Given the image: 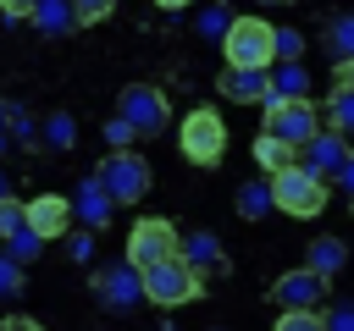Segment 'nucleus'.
Returning a JSON list of instances; mask_svg holds the SVG:
<instances>
[{"mask_svg": "<svg viewBox=\"0 0 354 331\" xmlns=\"http://www.w3.org/2000/svg\"><path fill=\"white\" fill-rule=\"evenodd\" d=\"M177 254L194 265V270H205V265H221V243L210 237V232H194V237H177Z\"/></svg>", "mask_w": 354, "mask_h": 331, "instance_id": "6ab92c4d", "label": "nucleus"}, {"mask_svg": "<svg viewBox=\"0 0 354 331\" xmlns=\"http://www.w3.org/2000/svg\"><path fill=\"white\" fill-rule=\"evenodd\" d=\"M348 72H354L348 61L332 66V99H326V110H321L332 132H348V127H354V88H348Z\"/></svg>", "mask_w": 354, "mask_h": 331, "instance_id": "4468645a", "label": "nucleus"}, {"mask_svg": "<svg viewBox=\"0 0 354 331\" xmlns=\"http://www.w3.org/2000/svg\"><path fill=\"white\" fill-rule=\"evenodd\" d=\"M260 6H293V0H260Z\"/></svg>", "mask_w": 354, "mask_h": 331, "instance_id": "c9c22d12", "label": "nucleus"}, {"mask_svg": "<svg viewBox=\"0 0 354 331\" xmlns=\"http://www.w3.org/2000/svg\"><path fill=\"white\" fill-rule=\"evenodd\" d=\"M266 182H271V210H282V215H293V221H315V215L326 210V182H321L315 171H304L299 160H288V166L271 171Z\"/></svg>", "mask_w": 354, "mask_h": 331, "instance_id": "f03ea898", "label": "nucleus"}, {"mask_svg": "<svg viewBox=\"0 0 354 331\" xmlns=\"http://www.w3.org/2000/svg\"><path fill=\"white\" fill-rule=\"evenodd\" d=\"M11 292H22V265L0 254V298H11Z\"/></svg>", "mask_w": 354, "mask_h": 331, "instance_id": "c85d7f7f", "label": "nucleus"}, {"mask_svg": "<svg viewBox=\"0 0 354 331\" xmlns=\"http://www.w3.org/2000/svg\"><path fill=\"white\" fill-rule=\"evenodd\" d=\"M326 276L321 270H310V265H299V270H282L277 281H271V303H282V309H321L326 303Z\"/></svg>", "mask_w": 354, "mask_h": 331, "instance_id": "9d476101", "label": "nucleus"}, {"mask_svg": "<svg viewBox=\"0 0 354 331\" xmlns=\"http://www.w3.org/2000/svg\"><path fill=\"white\" fill-rule=\"evenodd\" d=\"M88 254H94V237L77 232V237H72V259H88Z\"/></svg>", "mask_w": 354, "mask_h": 331, "instance_id": "473e14b6", "label": "nucleus"}, {"mask_svg": "<svg viewBox=\"0 0 354 331\" xmlns=\"http://www.w3.org/2000/svg\"><path fill=\"white\" fill-rule=\"evenodd\" d=\"M116 11V0H72V17H77V28L83 22H105Z\"/></svg>", "mask_w": 354, "mask_h": 331, "instance_id": "b1692460", "label": "nucleus"}, {"mask_svg": "<svg viewBox=\"0 0 354 331\" xmlns=\"http://www.w3.org/2000/svg\"><path fill=\"white\" fill-rule=\"evenodd\" d=\"M28 6H33V0H0V11H6V17H28Z\"/></svg>", "mask_w": 354, "mask_h": 331, "instance_id": "72a5a7b5", "label": "nucleus"}, {"mask_svg": "<svg viewBox=\"0 0 354 331\" xmlns=\"http://www.w3.org/2000/svg\"><path fill=\"white\" fill-rule=\"evenodd\" d=\"M304 154V171H315L321 182H337V188H348V132H332V127H321L315 138H304L299 143Z\"/></svg>", "mask_w": 354, "mask_h": 331, "instance_id": "6e6552de", "label": "nucleus"}, {"mask_svg": "<svg viewBox=\"0 0 354 331\" xmlns=\"http://www.w3.org/2000/svg\"><path fill=\"white\" fill-rule=\"evenodd\" d=\"M326 44H332V55H337V61H348V44H354V28H348V17H337V22H332Z\"/></svg>", "mask_w": 354, "mask_h": 331, "instance_id": "a878e982", "label": "nucleus"}, {"mask_svg": "<svg viewBox=\"0 0 354 331\" xmlns=\"http://www.w3.org/2000/svg\"><path fill=\"white\" fill-rule=\"evenodd\" d=\"M166 254H177V226L166 215H138L133 232H127V265L144 270V265H155Z\"/></svg>", "mask_w": 354, "mask_h": 331, "instance_id": "1a4fd4ad", "label": "nucleus"}, {"mask_svg": "<svg viewBox=\"0 0 354 331\" xmlns=\"http://www.w3.org/2000/svg\"><path fill=\"white\" fill-rule=\"evenodd\" d=\"M22 226V199H11V193H0V237H11Z\"/></svg>", "mask_w": 354, "mask_h": 331, "instance_id": "bb28decb", "label": "nucleus"}, {"mask_svg": "<svg viewBox=\"0 0 354 331\" xmlns=\"http://www.w3.org/2000/svg\"><path fill=\"white\" fill-rule=\"evenodd\" d=\"M321 331H354V314H348V303H332V309H321Z\"/></svg>", "mask_w": 354, "mask_h": 331, "instance_id": "cd10ccee", "label": "nucleus"}, {"mask_svg": "<svg viewBox=\"0 0 354 331\" xmlns=\"http://www.w3.org/2000/svg\"><path fill=\"white\" fill-rule=\"evenodd\" d=\"M138 287H144V298L155 309H177V303L205 298V270H194L183 254H166V259H155V265L138 270Z\"/></svg>", "mask_w": 354, "mask_h": 331, "instance_id": "f257e3e1", "label": "nucleus"}, {"mask_svg": "<svg viewBox=\"0 0 354 331\" xmlns=\"http://www.w3.org/2000/svg\"><path fill=\"white\" fill-rule=\"evenodd\" d=\"M0 193H11V188H6V177H0Z\"/></svg>", "mask_w": 354, "mask_h": 331, "instance_id": "4c0bfd02", "label": "nucleus"}, {"mask_svg": "<svg viewBox=\"0 0 354 331\" xmlns=\"http://www.w3.org/2000/svg\"><path fill=\"white\" fill-rule=\"evenodd\" d=\"M277 331H321V309H282Z\"/></svg>", "mask_w": 354, "mask_h": 331, "instance_id": "5701e85b", "label": "nucleus"}, {"mask_svg": "<svg viewBox=\"0 0 354 331\" xmlns=\"http://www.w3.org/2000/svg\"><path fill=\"white\" fill-rule=\"evenodd\" d=\"M94 182L105 188L111 204H138V199L149 193V160H144L138 149H111V154L100 160Z\"/></svg>", "mask_w": 354, "mask_h": 331, "instance_id": "20e7f679", "label": "nucleus"}, {"mask_svg": "<svg viewBox=\"0 0 354 331\" xmlns=\"http://www.w3.org/2000/svg\"><path fill=\"white\" fill-rule=\"evenodd\" d=\"M260 105H266V116H260L266 127H260V132H271V138H282V143H293V149H299L304 138H315V132H321V110L310 105V94H304V99L266 94Z\"/></svg>", "mask_w": 354, "mask_h": 331, "instance_id": "423d86ee", "label": "nucleus"}, {"mask_svg": "<svg viewBox=\"0 0 354 331\" xmlns=\"http://www.w3.org/2000/svg\"><path fill=\"white\" fill-rule=\"evenodd\" d=\"M72 138H77V132H72V116H50L44 143H50V149H72Z\"/></svg>", "mask_w": 354, "mask_h": 331, "instance_id": "393cba45", "label": "nucleus"}, {"mask_svg": "<svg viewBox=\"0 0 354 331\" xmlns=\"http://www.w3.org/2000/svg\"><path fill=\"white\" fill-rule=\"evenodd\" d=\"M160 11H183V6H194V0H155Z\"/></svg>", "mask_w": 354, "mask_h": 331, "instance_id": "f704fd0d", "label": "nucleus"}, {"mask_svg": "<svg viewBox=\"0 0 354 331\" xmlns=\"http://www.w3.org/2000/svg\"><path fill=\"white\" fill-rule=\"evenodd\" d=\"M72 210H77V215H83V221H88V226L100 232V226L111 221V210H116V204H111V199H105V188H100V182L88 177V182L77 188V204H72Z\"/></svg>", "mask_w": 354, "mask_h": 331, "instance_id": "f3484780", "label": "nucleus"}, {"mask_svg": "<svg viewBox=\"0 0 354 331\" xmlns=\"http://www.w3.org/2000/svg\"><path fill=\"white\" fill-rule=\"evenodd\" d=\"M177 149H183L188 166H221V154H227V121L210 105H194L183 116V127H177Z\"/></svg>", "mask_w": 354, "mask_h": 331, "instance_id": "7ed1b4c3", "label": "nucleus"}, {"mask_svg": "<svg viewBox=\"0 0 354 331\" xmlns=\"http://www.w3.org/2000/svg\"><path fill=\"white\" fill-rule=\"evenodd\" d=\"M216 88H221L232 105H260V99L271 94V77H266V66H227V72L216 77Z\"/></svg>", "mask_w": 354, "mask_h": 331, "instance_id": "f8f14e48", "label": "nucleus"}, {"mask_svg": "<svg viewBox=\"0 0 354 331\" xmlns=\"http://www.w3.org/2000/svg\"><path fill=\"white\" fill-rule=\"evenodd\" d=\"M304 265H310V270H321V276L332 281V276L343 270V237H332V232H321V237L310 243V259H304Z\"/></svg>", "mask_w": 354, "mask_h": 331, "instance_id": "a211bd4d", "label": "nucleus"}, {"mask_svg": "<svg viewBox=\"0 0 354 331\" xmlns=\"http://www.w3.org/2000/svg\"><path fill=\"white\" fill-rule=\"evenodd\" d=\"M116 116L133 127V138H155V132H166L171 105H166V94L155 83H127L122 99H116Z\"/></svg>", "mask_w": 354, "mask_h": 331, "instance_id": "0eeeda50", "label": "nucleus"}, {"mask_svg": "<svg viewBox=\"0 0 354 331\" xmlns=\"http://www.w3.org/2000/svg\"><path fill=\"white\" fill-rule=\"evenodd\" d=\"M221 55L227 66H271V22L266 17H227L221 28Z\"/></svg>", "mask_w": 354, "mask_h": 331, "instance_id": "39448f33", "label": "nucleus"}, {"mask_svg": "<svg viewBox=\"0 0 354 331\" xmlns=\"http://www.w3.org/2000/svg\"><path fill=\"white\" fill-rule=\"evenodd\" d=\"M94 292H100V303H111V309H133L138 298H144V287H138V270L122 259V265H111V270H100L94 276Z\"/></svg>", "mask_w": 354, "mask_h": 331, "instance_id": "ddd939ff", "label": "nucleus"}, {"mask_svg": "<svg viewBox=\"0 0 354 331\" xmlns=\"http://www.w3.org/2000/svg\"><path fill=\"white\" fill-rule=\"evenodd\" d=\"M0 143H6V110H0Z\"/></svg>", "mask_w": 354, "mask_h": 331, "instance_id": "e433bc0d", "label": "nucleus"}, {"mask_svg": "<svg viewBox=\"0 0 354 331\" xmlns=\"http://www.w3.org/2000/svg\"><path fill=\"white\" fill-rule=\"evenodd\" d=\"M39 248H44V237H33L28 226H17V232L6 237V259H17V265H28V259H33Z\"/></svg>", "mask_w": 354, "mask_h": 331, "instance_id": "4be33fe9", "label": "nucleus"}, {"mask_svg": "<svg viewBox=\"0 0 354 331\" xmlns=\"http://www.w3.org/2000/svg\"><path fill=\"white\" fill-rule=\"evenodd\" d=\"M254 160H260V171L271 177V171H282L288 160H299V149L282 143V138H271V132H260V138H254Z\"/></svg>", "mask_w": 354, "mask_h": 331, "instance_id": "aec40b11", "label": "nucleus"}, {"mask_svg": "<svg viewBox=\"0 0 354 331\" xmlns=\"http://www.w3.org/2000/svg\"><path fill=\"white\" fill-rule=\"evenodd\" d=\"M0 331H44V325H39L33 314H6V320H0Z\"/></svg>", "mask_w": 354, "mask_h": 331, "instance_id": "2f4dec72", "label": "nucleus"}, {"mask_svg": "<svg viewBox=\"0 0 354 331\" xmlns=\"http://www.w3.org/2000/svg\"><path fill=\"white\" fill-rule=\"evenodd\" d=\"M22 226L33 232V237H61L66 226H72V199H61V193H39V199H28L22 204Z\"/></svg>", "mask_w": 354, "mask_h": 331, "instance_id": "9b49d317", "label": "nucleus"}, {"mask_svg": "<svg viewBox=\"0 0 354 331\" xmlns=\"http://www.w3.org/2000/svg\"><path fill=\"white\" fill-rule=\"evenodd\" d=\"M105 138H111L116 149H127V138H133V127H127L122 116H111V121H105Z\"/></svg>", "mask_w": 354, "mask_h": 331, "instance_id": "7c9ffc66", "label": "nucleus"}, {"mask_svg": "<svg viewBox=\"0 0 354 331\" xmlns=\"http://www.w3.org/2000/svg\"><path fill=\"white\" fill-rule=\"evenodd\" d=\"M266 77H271V94H282V99H304L310 94V72L299 61H271Z\"/></svg>", "mask_w": 354, "mask_h": 331, "instance_id": "dca6fc26", "label": "nucleus"}, {"mask_svg": "<svg viewBox=\"0 0 354 331\" xmlns=\"http://www.w3.org/2000/svg\"><path fill=\"white\" fill-rule=\"evenodd\" d=\"M28 22H33L39 33H50V39H61V33H72V28H77L72 0H33V6H28Z\"/></svg>", "mask_w": 354, "mask_h": 331, "instance_id": "2eb2a0df", "label": "nucleus"}, {"mask_svg": "<svg viewBox=\"0 0 354 331\" xmlns=\"http://www.w3.org/2000/svg\"><path fill=\"white\" fill-rule=\"evenodd\" d=\"M221 28H227V6H210V11L199 17V33H205V39H221Z\"/></svg>", "mask_w": 354, "mask_h": 331, "instance_id": "c756f323", "label": "nucleus"}, {"mask_svg": "<svg viewBox=\"0 0 354 331\" xmlns=\"http://www.w3.org/2000/svg\"><path fill=\"white\" fill-rule=\"evenodd\" d=\"M238 215H243V221L271 215V182H243V188H238Z\"/></svg>", "mask_w": 354, "mask_h": 331, "instance_id": "412c9836", "label": "nucleus"}]
</instances>
